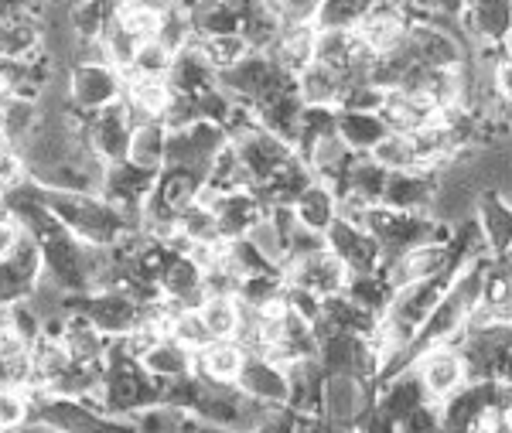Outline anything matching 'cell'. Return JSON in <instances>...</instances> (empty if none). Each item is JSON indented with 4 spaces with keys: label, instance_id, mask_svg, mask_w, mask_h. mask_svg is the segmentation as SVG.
Listing matches in <instances>:
<instances>
[{
    "label": "cell",
    "instance_id": "1",
    "mask_svg": "<svg viewBox=\"0 0 512 433\" xmlns=\"http://www.w3.org/2000/svg\"><path fill=\"white\" fill-rule=\"evenodd\" d=\"M134 113H130L127 99L106 106L99 113H89V151L103 164H120L130 154V140H134Z\"/></svg>",
    "mask_w": 512,
    "mask_h": 433
},
{
    "label": "cell",
    "instance_id": "2",
    "mask_svg": "<svg viewBox=\"0 0 512 433\" xmlns=\"http://www.w3.org/2000/svg\"><path fill=\"white\" fill-rule=\"evenodd\" d=\"M127 96V86L117 79V72L106 69V65H79L72 72V82H69V106H76L82 113H99L106 106L120 103Z\"/></svg>",
    "mask_w": 512,
    "mask_h": 433
},
{
    "label": "cell",
    "instance_id": "3",
    "mask_svg": "<svg viewBox=\"0 0 512 433\" xmlns=\"http://www.w3.org/2000/svg\"><path fill=\"white\" fill-rule=\"evenodd\" d=\"M328 249L345 263V270H352L355 277H369L379 260V243L369 229H359L352 219H335L328 229Z\"/></svg>",
    "mask_w": 512,
    "mask_h": 433
},
{
    "label": "cell",
    "instance_id": "4",
    "mask_svg": "<svg viewBox=\"0 0 512 433\" xmlns=\"http://www.w3.org/2000/svg\"><path fill=\"white\" fill-rule=\"evenodd\" d=\"M236 386L250 399H256V403H267V406H284L287 399H291L287 369H280L267 355H246V365H243V372H239Z\"/></svg>",
    "mask_w": 512,
    "mask_h": 433
},
{
    "label": "cell",
    "instance_id": "5",
    "mask_svg": "<svg viewBox=\"0 0 512 433\" xmlns=\"http://www.w3.org/2000/svg\"><path fill=\"white\" fill-rule=\"evenodd\" d=\"M294 287L308 290L315 297H335L345 287V263L338 260L332 249H318L311 256L294 260Z\"/></svg>",
    "mask_w": 512,
    "mask_h": 433
},
{
    "label": "cell",
    "instance_id": "6",
    "mask_svg": "<svg viewBox=\"0 0 512 433\" xmlns=\"http://www.w3.org/2000/svg\"><path fill=\"white\" fill-rule=\"evenodd\" d=\"M420 379L427 386V396H454L465 382V358L454 355L451 348H434V352L420 358Z\"/></svg>",
    "mask_w": 512,
    "mask_h": 433
},
{
    "label": "cell",
    "instance_id": "7",
    "mask_svg": "<svg viewBox=\"0 0 512 433\" xmlns=\"http://www.w3.org/2000/svg\"><path fill=\"white\" fill-rule=\"evenodd\" d=\"M140 362H144V369L158 382H181V379H192L198 372V355L192 348L178 345L175 338L158 341Z\"/></svg>",
    "mask_w": 512,
    "mask_h": 433
},
{
    "label": "cell",
    "instance_id": "8",
    "mask_svg": "<svg viewBox=\"0 0 512 433\" xmlns=\"http://www.w3.org/2000/svg\"><path fill=\"white\" fill-rule=\"evenodd\" d=\"M246 365V348L239 341H212L198 352V376L212 379V382H229L236 386L239 372Z\"/></svg>",
    "mask_w": 512,
    "mask_h": 433
},
{
    "label": "cell",
    "instance_id": "9",
    "mask_svg": "<svg viewBox=\"0 0 512 433\" xmlns=\"http://www.w3.org/2000/svg\"><path fill=\"white\" fill-rule=\"evenodd\" d=\"M420 406H427V386L424 379L414 372H400L393 382H386V396L379 403V413L390 416L393 423H403L410 413H417Z\"/></svg>",
    "mask_w": 512,
    "mask_h": 433
},
{
    "label": "cell",
    "instance_id": "10",
    "mask_svg": "<svg viewBox=\"0 0 512 433\" xmlns=\"http://www.w3.org/2000/svg\"><path fill=\"white\" fill-rule=\"evenodd\" d=\"M164 154H168V127H164V123H137L127 161L137 164V168H144V171L161 174L164 171Z\"/></svg>",
    "mask_w": 512,
    "mask_h": 433
},
{
    "label": "cell",
    "instance_id": "11",
    "mask_svg": "<svg viewBox=\"0 0 512 433\" xmlns=\"http://www.w3.org/2000/svg\"><path fill=\"white\" fill-rule=\"evenodd\" d=\"M198 314H202L212 341H233L239 335V328H243V304H239L236 297H226V294L205 297Z\"/></svg>",
    "mask_w": 512,
    "mask_h": 433
},
{
    "label": "cell",
    "instance_id": "12",
    "mask_svg": "<svg viewBox=\"0 0 512 433\" xmlns=\"http://www.w3.org/2000/svg\"><path fill=\"white\" fill-rule=\"evenodd\" d=\"M338 137L349 147H359V151H376V147L390 137V127L383 123V116L345 110V113H338Z\"/></svg>",
    "mask_w": 512,
    "mask_h": 433
},
{
    "label": "cell",
    "instance_id": "13",
    "mask_svg": "<svg viewBox=\"0 0 512 433\" xmlns=\"http://www.w3.org/2000/svg\"><path fill=\"white\" fill-rule=\"evenodd\" d=\"M482 232L499 253L512 246V205L506 198H482Z\"/></svg>",
    "mask_w": 512,
    "mask_h": 433
},
{
    "label": "cell",
    "instance_id": "14",
    "mask_svg": "<svg viewBox=\"0 0 512 433\" xmlns=\"http://www.w3.org/2000/svg\"><path fill=\"white\" fill-rule=\"evenodd\" d=\"M38 48V28L31 21L21 18H7L0 21V58L7 62H21L28 52Z\"/></svg>",
    "mask_w": 512,
    "mask_h": 433
},
{
    "label": "cell",
    "instance_id": "15",
    "mask_svg": "<svg viewBox=\"0 0 512 433\" xmlns=\"http://www.w3.org/2000/svg\"><path fill=\"white\" fill-rule=\"evenodd\" d=\"M297 219H301L311 232H328L335 222L332 195H328L325 188L311 185L301 198H297Z\"/></svg>",
    "mask_w": 512,
    "mask_h": 433
},
{
    "label": "cell",
    "instance_id": "16",
    "mask_svg": "<svg viewBox=\"0 0 512 433\" xmlns=\"http://www.w3.org/2000/svg\"><path fill=\"white\" fill-rule=\"evenodd\" d=\"M35 413V399L31 389H4L0 386V433H18L31 423Z\"/></svg>",
    "mask_w": 512,
    "mask_h": 433
},
{
    "label": "cell",
    "instance_id": "17",
    "mask_svg": "<svg viewBox=\"0 0 512 433\" xmlns=\"http://www.w3.org/2000/svg\"><path fill=\"white\" fill-rule=\"evenodd\" d=\"M512 28V0H475V31L485 38H506Z\"/></svg>",
    "mask_w": 512,
    "mask_h": 433
},
{
    "label": "cell",
    "instance_id": "18",
    "mask_svg": "<svg viewBox=\"0 0 512 433\" xmlns=\"http://www.w3.org/2000/svg\"><path fill=\"white\" fill-rule=\"evenodd\" d=\"M383 202L396 208V212H407L417 208L420 202H427V181L424 178H410V174H390L383 191Z\"/></svg>",
    "mask_w": 512,
    "mask_h": 433
},
{
    "label": "cell",
    "instance_id": "19",
    "mask_svg": "<svg viewBox=\"0 0 512 433\" xmlns=\"http://www.w3.org/2000/svg\"><path fill=\"white\" fill-rule=\"evenodd\" d=\"M24 226L14 215H7V212H0V260H7V256H14V249H18L24 243Z\"/></svg>",
    "mask_w": 512,
    "mask_h": 433
},
{
    "label": "cell",
    "instance_id": "20",
    "mask_svg": "<svg viewBox=\"0 0 512 433\" xmlns=\"http://www.w3.org/2000/svg\"><path fill=\"white\" fill-rule=\"evenodd\" d=\"M499 79H502V93L512 96V65H506V69L499 72Z\"/></svg>",
    "mask_w": 512,
    "mask_h": 433
}]
</instances>
